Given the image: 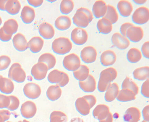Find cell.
Masks as SVG:
<instances>
[{
    "mask_svg": "<svg viewBox=\"0 0 149 122\" xmlns=\"http://www.w3.org/2000/svg\"><path fill=\"white\" fill-rule=\"evenodd\" d=\"M117 72L116 69L109 67L102 71L100 73L97 89L100 92H104L111 82L116 78Z\"/></svg>",
    "mask_w": 149,
    "mask_h": 122,
    "instance_id": "obj_1",
    "label": "cell"
},
{
    "mask_svg": "<svg viewBox=\"0 0 149 122\" xmlns=\"http://www.w3.org/2000/svg\"><path fill=\"white\" fill-rule=\"evenodd\" d=\"M96 98L93 95H86L79 98L75 102L77 111L83 116L89 114L90 110L95 105Z\"/></svg>",
    "mask_w": 149,
    "mask_h": 122,
    "instance_id": "obj_2",
    "label": "cell"
},
{
    "mask_svg": "<svg viewBox=\"0 0 149 122\" xmlns=\"http://www.w3.org/2000/svg\"><path fill=\"white\" fill-rule=\"evenodd\" d=\"M93 19V14L89 10L81 8L77 10L73 17L74 23L77 27L85 28Z\"/></svg>",
    "mask_w": 149,
    "mask_h": 122,
    "instance_id": "obj_3",
    "label": "cell"
},
{
    "mask_svg": "<svg viewBox=\"0 0 149 122\" xmlns=\"http://www.w3.org/2000/svg\"><path fill=\"white\" fill-rule=\"evenodd\" d=\"M53 51L59 55H64L68 53L72 48V43L69 38L60 37L56 38L52 43Z\"/></svg>",
    "mask_w": 149,
    "mask_h": 122,
    "instance_id": "obj_4",
    "label": "cell"
},
{
    "mask_svg": "<svg viewBox=\"0 0 149 122\" xmlns=\"http://www.w3.org/2000/svg\"><path fill=\"white\" fill-rule=\"evenodd\" d=\"M48 80L51 83H56L60 87H63L68 83L69 77L67 73L55 69L49 74Z\"/></svg>",
    "mask_w": 149,
    "mask_h": 122,
    "instance_id": "obj_5",
    "label": "cell"
},
{
    "mask_svg": "<svg viewBox=\"0 0 149 122\" xmlns=\"http://www.w3.org/2000/svg\"><path fill=\"white\" fill-rule=\"evenodd\" d=\"M8 77L17 82L22 83L26 80V73L19 63H15L9 69Z\"/></svg>",
    "mask_w": 149,
    "mask_h": 122,
    "instance_id": "obj_6",
    "label": "cell"
},
{
    "mask_svg": "<svg viewBox=\"0 0 149 122\" xmlns=\"http://www.w3.org/2000/svg\"><path fill=\"white\" fill-rule=\"evenodd\" d=\"M63 63L64 68L70 71L77 70L81 65L79 56L74 53H71L65 56Z\"/></svg>",
    "mask_w": 149,
    "mask_h": 122,
    "instance_id": "obj_7",
    "label": "cell"
},
{
    "mask_svg": "<svg viewBox=\"0 0 149 122\" xmlns=\"http://www.w3.org/2000/svg\"><path fill=\"white\" fill-rule=\"evenodd\" d=\"M132 21L137 24H143L149 20V10L145 7H141L135 10L132 16Z\"/></svg>",
    "mask_w": 149,
    "mask_h": 122,
    "instance_id": "obj_8",
    "label": "cell"
},
{
    "mask_svg": "<svg viewBox=\"0 0 149 122\" xmlns=\"http://www.w3.org/2000/svg\"><path fill=\"white\" fill-rule=\"evenodd\" d=\"M71 38L75 44L82 45L85 44L88 40V33L84 29L80 28H75L71 32Z\"/></svg>",
    "mask_w": 149,
    "mask_h": 122,
    "instance_id": "obj_9",
    "label": "cell"
},
{
    "mask_svg": "<svg viewBox=\"0 0 149 122\" xmlns=\"http://www.w3.org/2000/svg\"><path fill=\"white\" fill-rule=\"evenodd\" d=\"M24 94L30 99L38 98L41 93V89L40 85L33 82L27 83L23 88Z\"/></svg>",
    "mask_w": 149,
    "mask_h": 122,
    "instance_id": "obj_10",
    "label": "cell"
},
{
    "mask_svg": "<svg viewBox=\"0 0 149 122\" xmlns=\"http://www.w3.org/2000/svg\"><path fill=\"white\" fill-rule=\"evenodd\" d=\"M48 68L44 63L38 62L33 65L31 69V74L35 79L41 80L44 79L47 76Z\"/></svg>",
    "mask_w": 149,
    "mask_h": 122,
    "instance_id": "obj_11",
    "label": "cell"
},
{
    "mask_svg": "<svg viewBox=\"0 0 149 122\" xmlns=\"http://www.w3.org/2000/svg\"><path fill=\"white\" fill-rule=\"evenodd\" d=\"M97 56V52L95 48L91 46L84 47L81 53V57L83 62L86 63H91L95 62Z\"/></svg>",
    "mask_w": 149,
    "mask_h": 122,
    "instance_id": "obj_12",
    "label": "cell"
},
{
    "mask_svg": "<svg viewBox=\"0 0 149 122\" xmlns=\"http://www.w3.org/2000/svg\"><path fill=\"white\" fill-rule=\"evenodd\" d=\"M37 111L35 103L32 101H28L22 104L21 108V112L23 117L26 119L33 117Z\"/></svg>",
    "mask_w": 149,
    "mask_h": 122,
    "instance_id": "obj_13",
    "label": "cell"
},
{
    "mask_svg": "<svg viewBox=\"0 0 149 122\" xmlns=\"http://www.w3.org/2000/svg\"><path fill=\"white\" fill-rule=\"evenodd\" d=\"M143 31L140 27L133 26L130 27L126 31V36L132 42L140 41L143 37Z\"/></svg>",
    "mask_w": 149,
    "mask_h": 122,
    "instance_id": "obj_14",
    "label": "cell"
},
{
    "mask_svg": "<svg viewBox=\"0 0 149 122\" xmlns=\"http://www.w3.org/2000/svg\"><path fill=\"white\" fill-rule=\"evenodd\" d=\"M111 40L112 44L120 49H127L130 45L129 39L126 37L124 36L120 33L117 32L113 34Z\"/></svg>",
    "mask_w": 149,
    "mask_h": 122,
    "instance_id": "obj_15",
    "label": "cell"
},
{
    "mask_svg": "<svg viewBox=\"0 0 149 122\" xmlns=\"http://www.w3.org/2000/svg\"><path fill=\"white\" fill-rule=\"evenodd\" d=\"M79 86L84 92H92L95 90L96 83L95 78L91 75L83 81H79Z\"/></svg>",
    "mask_w": 149,
    "mask_h": 122,
    "instance_id": "obj_16",
    "label": "cell"
},
{
    "mask_svg": "<svg viewBox=\"0 0 149 122\" xmlns=\"http://www.w3.org/2000/svg\"><path fill=\"white\" fill-rule=\"evenodd\" d=\"M13 43L15 48L19 51H25L28 48L27 41L21 33H18L15 35L13 38Z\"/></svg>",
    "mask_w": 149,
    "mask_h": 122,
    "instance_id": "obj_17",
    "label": "cell"
},
{
    "mask_svg": "<svg viewBox=\"0 0 149 122\" xmlns=\"http://www.w3.org/2000/svg\"><path fill=\"white\" fill-rule=\"evenodd\" d=\"M140 111L136 107H131L127 109L124 115V119L127 122H138L140 120Z\"/></svg>",
    "mask_w": 149,
    "mask_h": 122,
    "instance_id": "obj_18",
    "label": "cell"
},
{
    "mask_svg": "<svg viewBox=\"0 0 149 122\" xmlns=\"http://www.w3.org/2000/svg\"><path fill=\"white\" fill-rule=\"evenodd\" d=\"M107 5L105 2L102 0L96 1L92 8L93 14L97 18L103 17L107 11Z\"/></svg>",
    "mask_w": 149,
    "mask_h": 122,
    "instance_id": "obj_19",
    "label": "cell"
},
{
    "mask_svg": "<svg viewBox=\"0 0 149 122\" xmlns=\"http://www.w3.org/2000/svg\"><path fill=\"white\" fill-rule=\"evenodd\" d=\"M39 31L40 35L46 39L53 38L55 35L54 27L48 23L41 24L39 27Z\"/></svg>",
    "mask_w": 149,
    "mask_h": 122,
    "instance_id": "obj_20",
    "label": "cell"
},
{
    "mask_svg": "<svg viewBox=\"0 0 149 122\" xmlns=\"http://www.w3.org/2000/svg\"><path fill=\"white\" fill-rule=\"evenodd\" d=\"M116 60V53L111 50H107L104 51L100 58L101 63L104 66H107L112 65Z\"/></svg>",
    "mask_w": 149,
    "mask_h": 122,
    "instance_id": "obj_21",
    "label": "cell"
},
{
    "mask_svg": "<svg viewBox=\"0 0 149 122\" xmlns=\"http://www.w3.org/2000/svg\"><path fill=\"white\" fill-rule=\"evenodd\" d=\"M14 85L9 78L3 77L0 75V91L2 93L9 94L13 92Z\"/></svg>",
    "mask_w": 149,
    "mask_h": 122,
    "instance_id": "obj_22",
    "label": "cell"
},
{
    "mask_svg": "<svg viewBox=\"0 0 149 122\" xmlns=\"http://www.w3.org/2000/svg\"><path fill=\"white\" fill-rule=\"evenodd\" d=\"M109 112V108L107 105H98L93 110V115L95 118L100 121L106 118Z\"/></svg>",
    "mask_w": 149,
    "mask_h": 122,
    "instance_id": "obj_23",
    "label": "cell"
},
{
    "mask_svg": "<svg viewBox=\"0 0 149 122\" xmlns=\"http://www.w3.org/2000/svg\"><path fill=\"white\" fill-rule=\"evenodd\" d=\"M117 8L121 15L123 17H128L130 15L133 10L132 4L128 1L122 0L118 2Z\"/></svg>",
    "mask_w": 149,
    "mask_h": 122,
    "instance_id": "obj_24",
    "label": "cell"
},
{
    "mask_svg": "<svg viewBox=\"0 0 149 122\" xmlns=\"http://www.w3.org/2000/svg\"><path fill=\"white\" fill-rule=\"evenodd\" d=\"M21 17L25 23H31L34 20L35 17L34 9L30 6H24L21 14Z\"/></svg>",
    "mask_w": 149,
    "mask_h": 122,
    "instance_id": "obj_25",
    "label": "cell"
},
{
    "mask_svg": "<svg viewBox=\"0 0 149 122\" xmlns=\"http://www.w3.org/2000/svg\"><path fill=\"white\" fill-rule=\"evenodd\" d=\"M119 92V87L116 83L110 84L106 89L105 94V100L107 102H111L114 101L117 96Z\"/></svg>",
    "mask_w": 149,
    "mask_h": 122,
    "instance_id": "obj_26",
    "label": "cell"
},
{
    "mask_svg": "<svg viewBox=\"0 0 149 122\" xmlns=\"http://www.w3.org/2000/svg\"><path fill=\"white\" fill-rule=\"evenodd\" d=\"M44 44V41L40 37H34L30 39L28 43V46L30 50L33 53H38L40 52Z\"/></svg>",
    "mask_w": 149,
    "mask_h": 122,
    "instance_id": "obj_27",
    "label": "cell"
},
{
    "mask_svg": "<svg viewBox=\"0 0 149 122\" xmlns=\"http://www.w3.org/2000/svg\"><path fill=\"white\" fill-rule=\"evenodd\" d=\"M71 20L68 16L62 15L57 17L55 22L56 28L60 30H66L70 28Z\"/></svg>",
    "mask_w": 149,
    "mask_h": 122,
    "instance_id": "obj_28",
    "label": "cell"
},
{
    "mask_svg": "<svg viewBox=\"0 0 149 122\" xmlns=\"http://www.w3.org/2000/svg\"><path fill=\"white\" fill-rule=\"evenodd\" d=\"M97 27L99 32L104 34L110 33L112 29V23L104 17L98 21Z\"/></svg>",
    "mask_w": 149,
    "mask_h": 122,
    "instance_id": "obj_29",
    "label": "cell"
},
{
    "mask_svg": "<svg viewBox=\"0 0 149 122\" xmlns=\"http://www.w3.org/2000/svg\"><path fill=\"white\" fill-rule=\"evenodd\" d=\"M18 27L19 25L16 20L14 19H10L5 22L2 28L6 34L13 35L17 32Z\"/></svg>",
    "mask_w": 149,
    "mask_h": 122,
    "instance_id": "obj_30",
    "label": "cell"
},
{
    "mask_svg": "<svg viewBox=\"0 0 149 122\" xmlns=\"http://www.w3.org/2000/svg\"><path fill=\"white\" fill-rule=\"evenodd\" d=\"M117 99L120 102H128L135 100L136 95L132 90L128 89H122L119 91Z\"/></svg>",
    "mask_w": 149,
    "mask_h": 122,
    "instance_id": "obj_31",
    "label": "cell"
},
{
    "mask_svg": "<svg viewBox=\"0 0 149 122\" xmlns=\"http://www.w3.org/2000/svg\"><path fill=\"white\" fill-rule=\"evenodd\" d=\"M38 62L44 63L47 66L48 70H49L54 67L56 63V59L55 57L51 53H46L40 57Z\"/></svg>",
    "mask_w": 149,
    "mask_h": 122,
    "instance_id": "obj_32",
    "label": "cell"
},
{
    "mask_svg": "<svg viewBox=\"0 0 149 122\" xmlns=\"http://www.w3.org/2000/svg\"><path fill=\"white\" fill-rule=\"evenodd\" d=\"M62 90L60 86L57 85H52L49 86L47 92L48 98L52 101H56L61 97Z\"/></svg>",
    "mask_w": 149,
    "mask_h": 122,
    "instance_id": "obj_33",
    "label": "cell"
},
{
    "mask_svg": "<svg viewBox=\"0 0 149 122\" xmlns=\"http://www.w3.org/2000/svg\"><path fill=\"white\" fill-rule=\"evenodd\" d=\"M89 69L88 66L84 64H81L79 69L74 71L73 75L76 79L79 81H83L86 80L89 76Z\"/></svg>",
    "mask_w": 149,
    "mask_h": 122,
    "instance_id": "obj_34",
    "label": "cell"
},
{
    "mask_svg": "<svg viewBox=\"0 0 149 122\" xmlns=\"http://www.w3.org/2000/svg\"><path fill=\"white\" fill-rule=\"evenodd\" d=\"M20 3L17 0H9L6 3V10L9 14L15 15L19 12L21 9Z\"/></svg>",
    "mask_w": 149,
    "mask_h": 122,
    "instance_id": "obj_35",
    "label": "cell"
},
{
    "mask_svg": "<svg viewBox=\"0 0 149 122\" xmlns=\"http://www.w3.org/2000/svg\"><path fill=\"white\" fill-rule=\"evenodd\" d=\"M135 79L143 81L149 78V67L148 66L140 67L135 69L133 72Z\"/></svg>",
    "mask_w": 149,
    "mask_h": 122,
    "instance_id": "obj_36",
    "label": "cell"
},
{
    "mask_svg": "<svg viewBox=\"0 0 149 122\" xmlns=\"http://www.w3.org/2000/svg\"><path fill=\"white\" fill-rule=\"evenodd\" d=\"M104 17L110 21L112 24L116 23L118 20V16L115 7L109 4L107 6V11Z\"/></svg>",
    "mask_w": 149,
    "mask_h": 122,
    "instance_id": "obj_37",
    "label": "cell"
},
{
    "mask_svg": "<svg viewBox=\"0 0 149 122\" xmlns=\"http://www.w3.org/2000/svg\"><path fill=\"white\" fill-rule=\"evenodd\" d=\"M142 57L141 51L136 48H133L130 49L127 53V59L130 62H137L140 61Z\"/></svg>",
    "mask_w": 149,
    "mask_h": 122,
    "instance_id": "obj_38",
    "label": "cell"
},
{
    "mask_svg": "<svg viewBox=\"0 0 149 122\" xmlns=\"http://www.w3.org/2000/svg\"><path fill=\"white\" fill-rule=\"evenodd\" d=\"M122 89H128L132 91L135 95L138 93L139 88L136 83L134 82L128 77H126L122 83Z\"/></svg>",
    "mask_w": 149,
    "mask_h": 122,
    "instance_id": "obj_39",
    "label": "cell"
},
{
    "mask_svg": "<svg viewBox=\"0 0 149 122\" xmlns=\"http://www.w3.org/2000/svg\"><path fill=\"white\" fill-rule=\"evenodd\" d=\"M67 115L61 111H55L50 114V122H67Z\"/></svg>",
    "mask_w": 149,
    "mask_h": 122,
    "instance_id": "obj_40",
    "label": "cell"
},
{
    "mask_svg": "<svg viewBox=\"0 0 149 122\" xmlns=\"http://www.w3.org/2000/svg\"><path fill=\"white\" fill-rule=\"evenodd\" d=\"M74 8V2L71 0H63L60 5L61 12L66 15L70 13L73 10Z\"/></svg>",
    "mask_w": 149,
    "mask_h": 122,
    "instance_id": "obj_41",
    "label": "cell"
},
{
    "mask_svg": "<svg viewBox=\"0 0 149 122\" xmlns=\"http://www.w3.org/2000/svg\"><path fill=\"white\" fill-rule=\"evenodd\" d=\"M10 58L7 55L0 56V71L6 69L11 63Z\"/></svg>",
    "mask_w": 149,
    "mask_h": 122,
    "instance_id": "obj_42",
    "label": "cell"
},
{
    "mask_svg": "<svg viewBox=\"0 0 149 122\" xmlns=\"http://www.w3.org/2000/svg\"><path fill=\"white\" fill-rule=\"evenodd\" d=\"M9 97L10 99V103L7 109L11 111L15 110L19 106V100L15 96H9Z\"/></svg>",
    "mask_w": 149,
    "mask_h": 122,
    "instance_id": "obj_43",
    "label": "cell"
},
{
    "mask_svg": "<svg viewBox=\"0 0 149 122\" xmlns=\"http://www.w3.org/2000/svg\"><path fill=\"white\" fill-rule=\"evenodd\" d=\"M10 103V99L9 96L0 94V109L8 108Z\"/></svg>",
    "mask_w": 149,
    "mask_h": 122,
    "instance_id": "obj_44",
    "label": "cell"
},
{
    "mask_svg": "<svg viewBox=\"0 0 149 122\" xmlns=\"http://www.w3.org/2000/svg\"><path fill=\"white\" fill-rule=\"evenodd\" d=\"M149 78L143 83L141 88V93L142 95L146 98L149 97Z\"/></svg>",
    "mask_w": 149,
    "mask_h": 122,
    "instance_id": "obj_45",
    "label": "cell"
},
{
    "mask_svg": "<svg viewBox=\"0 0 149 122\" xmlns=\"http://www.w3.org/2000/svg\"><path fill=\"white\" fill-rule=\"evenodd\" d=\"M11 113L8 110H0V122H5L10 118Z\"/></svg>",
    "mask_w": 149,
    "mask_h": 122,
    "instance_id": "obj_46",
    "label": "cell"
},
{
    "mask_svg": "<svg viewBox=\"0 0 149 122\" xmlns=\"http://www.w3.org/2000/svg\"><path fill=\"white\" fill-rule=\"evenodd\" d=\"M134 26L132 24L130 23L126 22L123 24L120 27V32L124 36L126 37V31L130 27Z\"/></svg>",
    "mask_w": 149,
    "mask_h": 122,
    "instance_id": "obj_47",
    "label": "cell"
},
{
    "mask_svg": "<svg viewBox=\"0 0 149 122\" xmlns=\"http://www.w3.org/2000/svg\"><path fill=\"white\" fill-rule=\"evenodd\" d=\"M142 53L143 55L146 58H149V42H146L142 45Z\"/></svg>",
    "mask_w": 149,
    "mask_h": 122,
    "instance_id": "obj_48",
    "label": "cell"
},
{
    "mask_svg": "<svg viewBox=\"0 0 149 122\" xmlns=\"http://www.w3.org/2000/svg\"><path fill=\"white\" fill-rule=\"evenodd\" d=\"M12 35H7L4 32L3 28L0 29V39L3 42H8L12 39Z\"/></svg>",
    "mask_w": 149,
    "mask_h": 122,
    "instance_id": "obj_49",
    "label": "cell"
},
{
    "mask_svg": "<svg viewBox=\"0 0 149 122\" xmlns=\"http://www.w3.org/2000/svg\"><path fill=\"white\" fill-rule=\"evenodd\" d=\"M143 116L144 119L147 122H149V105L144 107L143 111Z\"/></svg>",
    "mask_w": 149,
    "mask_h": 122,
    "instance_id": "obj_50",
    "label": "cell"
},
{
    "mask_svg": "<svg viewBox=\"0 0 149 122\" xmlns=\"http://www.w3.org/2000/svg\"><path fill=\"white\" fill-rule=\"evenodd\" d=\"M28 2L30 5H32V6L35 7H38L41 6L42 4L43 1L42 0H41V1H31V0H29V1H28Z\"/></svg>",
    "mask_w": 149,
    "mask_h": 122,
    "instance_id": "obj_51",
    "label": "cell"
},
{
    "mask_svg": "<svg viewBox=\"0 0 149 122\" xmlns=\"http://www.w3.org/2000/svg\"><path fill=\"white\" fill-rule=\"evenodd\" d=\"M99 122H113V116L110 112L106 118L102 120H100Z\"/></svg>",
    "mask_w": 149,
    "mask_h": 122,
    "instance_id": "obj_52",
    "label": "cell"
},
{
    "mask_svg": "<svg viewBox=\"0 0 149 122\" xmlns=\"http://www.w3.org/2000/svg\"><path fill=\"white\" fill-rule=\"evenodd\" d=\"M7 1L6 0H0V10H6V3Z\"/></svg>",
    "mask_w": 149,
    "mask_h": 122,
    "instance_id": "obj_53",
    "label": "cell"
},
{
    "mask_svg": "<svg viewBox=\"0 0 149 122\" xmlns=\"http://www.w3.org/2000/svg\"><path fill=\"white\" fill-rule=\"evenodd\" d=\"M80 118H74L70 120V122H81L83 121Z\"/></svg>",
    "mask_w": 149,
    "mask_h": 122,
    "instance_id": "obj_54",
    "label": "cell"
},
{
    "mask_svg": "<svg viewBox=\"0 0 149 122\" xmlns=\"http://www.w3.org/2000/svg\"><path fill=\"white\" fill-rule=\"evenodd\" d=\"M18 122H30L29 121H28V120H26V119H24L23 121H19Z\"/></svg>",
    "mask_w": 149,
    "mask_h": 122,
    "instance_id": "obj_55",
    "label": "cell"
},
{
    "mask_svg": "<svg viewBox=\"0 0 149 122\" xmlns=\"http://www.w3.org/2000/svg\"><path fill=\"white\" fill-rule=\"evenodd\" d=\"M2 22V19H1V17H0V25H1Z\"/></svg>",
    "mask_w": 149,
    "mask_h": 122,
    "instance_id": "obj_56",
    "label": "cell"
},
{
    "mask_svg": "<svg viewBox=\"0 0 149 122\" xmlns=\"http://www.w3.org/2000/svg\"><path fill=\"white\" fill-rule=\"evenodd\" d=\"M142 122H147V121H145V120H143V121H142Z\"/></svg>",
    "mask_w": 149,
    "mask_h": 122,
    "instance_id": "obj_57",
    "label": "cell"
},
{
    "mask_svg": "<svg viewBox=\"0 0 149 122\" xmlns=\"http://www.w3.org/2000/svg\"><path fill=\"white\" fill-rule=\"evenodd\" d=\"M84 122L83 120V121H82V122Z\"/></svg>",
    "mask_w": 149,
    "mask_h": 122,
    "instance_id": "obj_58",
    "label": "cell"
}]
</instances>
